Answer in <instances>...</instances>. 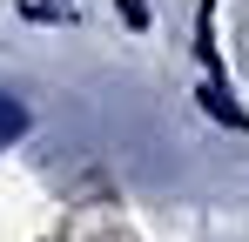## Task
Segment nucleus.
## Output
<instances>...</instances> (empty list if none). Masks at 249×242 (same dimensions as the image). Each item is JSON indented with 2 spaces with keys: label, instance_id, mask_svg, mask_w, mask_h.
<instances>
[{
  "label": "nucleus",
  "instance_id": "f257e3e1",
  "mask_svg": "<svg viewBox=\"0 0 249 242\" xmlns=\"http://www.w3.org/2000/svg\"><path fill=\"white\" fill-rule=\"evenodd\" d=\"M202 108H209V115H215V121H229V128H249V115H243V108H236V101H229V94H222V87H215V81H209V87H202Z\"/></svg>",
  "mask_w": 249,
  "mask_h": 242
},
{
  "label": "nucleus",
  "instance_id": "f03ea898",
  "mask_svg": "<svg viewBox=\"0 0 249 242\" xmlns=\"http://www.w3.org/2000/svg\"><path fill=\"white\" fill-rule=\"evenodd\" d=\"M20 135H27V108L0 94V148H7V141H20Z\"/></svg>",
  "mask_w": 249,
  "mask_h": 242
},
{
  "label": "nucleus",
  "instance_id": "7ed1b4c3",
  "mask_svg": "<svg viewBox=\"0 0 249 242\" xmlns=\"http://www.w3.org/2000/svg\"><path fill=\"white\" fill-rule=\"evenodd\" d=\"M27 20H74V0H27Z\"/></svg>",
  "mask_w": 249,
  "mask_h": 242
}]
</instances>
